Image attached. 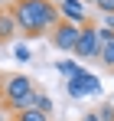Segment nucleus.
<instances>
[{
    "label": "nucleus",
    "instance_id": "1",
    "mask_svg": "<svg viewBox=\"0 0 114 121\" xmlns=\"http://www.w3.org/2000/svg\"><path fill=\"white\" fill-rule=\"evenodd\" d=\"M10 10H13L16 30L26 36V39L49 36V30L62 20V17H59V7L52 0H13Z\"/></svg>",
    "mask_w": 114,
    "mask_h": 121
},
{
    "label": "nucleus",
    "instance_id": "2",
    "mask_svg": "<svg viewBox=\"0 0 114 121\" xmlns=\"http://www.w3.org/2000/svg\"><path fill=\"white\" fill-rule=\"evenodd\" d=\"M36 88H33V79L29 75H7L3 79V105L7 108H13V111H23V108H29V95H33Z\"/></svg>",
    "mask_w": 114,
    "mask_h": 121
},
{
    "label": "nucleus",
    "instance_id": "3",
    "mask_svg": "<svg viewBox=\"0 0 114 121\" xmlns=\"http://www.w3.org/2000/svg\"><path fill=\"white\" fill-rule=\"evenodd\" d=\"M72 56L81 62H98V56H101V39H98V26L95 23H85L81 30H78V43L75 49H72Z\"/></svg>",
    "mask_w": 114,
    "mask_h": 121
},
{
    "label": "nucleus",
    "instance_id": "4",
    "mask_svg": "<svg viewBox=\"0 0 114 121\" xmlns=\"http://www.w3.org/2000/svg\"><path fill=\"white\" fill-rule=\"evenodd\" d=\"M78 30H81V26L59 20L56 26L49 30V43H52L56 49H62V52H72V49H75V43H78Z\"/></svg>",
    "mask_w": 114,
    "mask_h": 121
},
{
    "label": "nucleus",
    "instance_id": "5",
    "mask_svg": "<svg viewBox=\"0 0 114 121\" xmlns=\"http://www.w3.org/2000/svg\"><path fill=\"white\" fill-rule=\"evenodd\" d=\"M59 17L65 23L85 26V23H88V7H85L81 0H62V3H59Z\"/></svg>",
    "mask_w": 114,
    "mask_h": 121
},
{
    "label": "nucleus",
    "instance_id": "6",
    "mask_svg": "<svg viewBox=\"0 0 114 121\" xmlns=\"http://www.w3.org/2000/svg\"><path fill=\"white\" fill-rule=\"evenodd\" d=\"M16 36V20H13V10L10 7H0V46L10 43Z\"/></svg>",
    "mask_w": 114,
    "mask_h": 121
},
{
    "label": "nucleus",
    "instance_id": "7",
    "mask_svg": "<svg viewBox=\"0 0 114 121\" xmlns=\"http://www.w3.org/2000/svg\"><path fill=\"white\" fill-rule=\"evenodd\" d=\"M78 79H81V88H85V98H88V95H101V79H98V75H91L88 69H81Z\"/></svg>",
    "mask_w": 114,
    "mask_h": 121
},
{
    "label": "nucleus",
    "instance_id": "8",
    "mask_svg": "<svg viewBox=\"0 0 114 121\" xmlns=\"http://www.w3.org/2000/svg\"><path fill=\"white\" fill-rule=\"evenodd\" d=\"M29 108H36V111H42V115H52V98L36 88V92L29 95Z\"/></svg>",
    "mask_w": 114,
    "mask_h": 121
},
{
    "label": "nucleus",
    "instance_id": "9",
    "mask_svg": "<svg viewBox=\"0 0 114 121\" xmlns=\"http://www.w3.org/2000/svg\"><path fill=\"white\" fill-rule=\"evenodd\" d=\"M56 69L65 75V82H69V79H75V75H81V65H78V59H59V62H56Z\"/></svg>",
    "mask_w": 114,
    "mask_h": 121
},
{
    "label": "nucleus",
    "instance_id": "10",
    "mask_svg": "<svg viewBox=\"0 0 114 121\" xmlns=\"http://www.w3.org/2000/svg\"><path fill=\"white\" fill-rule=\"evenodd\" d=\"M98 65H101V69H108V72H114V39L101 46V56H98Z\"/></svg>",
    "mask_w": 114,
    "mask_h": 121
},
{
    "label": "nucleus",
    "instance_id": "11",
    "mask_svg": "<svg viewBox=\"0 0 114 121\" xmlns=\"http://www.w3.org/2000/svg\"><path fill=\"white\" fill-rule=\"evenodd\" d=\"M13 121H49V115H42V111H36V108H23V111H16Z\"/></svg>",
    "mask_w": 114,
    "mask_h": 121
},
{
    "label": "nucleus",
    "instance_id": "12",
    "mask_svg": "<svg viewBox=\"0 0 114 121\" xmlns=\"http://www.w3.org/2000/svg\"><path fill=\"white\" fill-rule=\"evenodd\" d=\"M65 92H69V95H72V98H85V88H81V79H69L65 82Z\"/></svg>",
    "mask_w": 114,
    "mask_h": 121
},
{
    "label": "nucleus",
    "instance_id": "13",
    "mask_svg": "<svg viewBox=\"0 0 114 121\" xmlns=\"http://www.w3.org/2000/svg\"><path fill=\"white\" fill-rule=\"evenodd\" d=\"M95 10L101 17H114V0H95Z\"/></svg>",
    "mask_w": 114,
    "mask_h": 121
},
{
    "label": "nucleus",
    "instance_id": "14",
    "mask_svg": "<svg viewBox=\"0 0 114 121\" xmlns=\"http://www.w3.org/2000/svg\"><path fill=\"white\" fill-rule=\"evenodd\" d=\"M98 118H101V121H114V105H108V101L98 105Z\"/></svg>",
    "mask_w": 114,
    "mask_h": 121
},
{
    "label": "nucleus",
    "instance_id": "15",
    "mask_svg": "<svg viewBox=\"0 0 114 121\" xmlns=\"http://www.w3.org/2000/svg\"><path fill=\"white\" fill-rule=\"evenodd\" d=\"M13 56H16V62H29V59H33V52H29V49H26L23 43H20L16 49H13Z\"/></svg>",
    "mask_w": 114,
    "mask_h": 121
},
{
    "label": "nucleus",
    "instance_id": "16",
    "mask_svg": "<svg viewBox=\"0 0 114 121\" xmlns=\"http://www.w3.org/2000/svg\"><path fill=\"white\" fill-rule=\"evenodd\" d=\"M95 26H98V23H95ZM98 39H101V46H104V43L114 39V33H111V30H104V26H98Z\"/></svg>",
    "mask_w": 114,
    "mask_h": 121
},
{
    "label": "nucleus",
    "instance_id": "17",
    "mask_svg": "<svg viewBox=\"0 0 114 121\" xmlns=\"http://www.w3.org/2000/svg\"><path fill=\"white\" fill-rule=\"evenodd\" d=\"M98 26H104V30H111V33H114V17H104V20L98 23Z\"/></svg>",
    "mask_w": 114,
    "mask_h": 121
},
{
    "label": "nucleus",
    "instance_id": "18",
    "mask_svg": "<svg viewBox=\"0 0 114 121\" xmlns=\"http://www.w3.org/2000/svg\"><path fill=\"white\" fill-rule=\"evenodd\" d=\"M81 121H101V118H98V111H85V115H81Z\"/></svg>",
    "mask_w": 114,
    "mask_h": 121
},
{
    "label": "nucleus",
    "instance_id": "19",
    "mask_svg": "<svg viewBox=\"0 0 114 121\" xmlns=\"http://www.w3.org/2000/svg\"><path fill=\"white\" fill-rule=\"evenodd\" d=\"M81 3H85V7H88V3H95V0H81Z\"/></svg>",
    "mask_w": 114,
    "mask_h": 121
},
{
    "label": "nucleus",
    "instance_id": "20",
    "mask_svg": "<svg viewBox=\"0 0 114 121\" xmlns=\"http://www.w3.org/2000/svg\"><path fill=\"white\" fill-rule=\"evenodd\" d=\"M52 3H56V7H59V3H62V0H52Z\"/></svg>",
    "mask_w": 114,
    "mask_h": 121
},
{
    "label": "nucleus",
    "instance_id": "21",
    "mask_svg": "<svg viewBox=\"0 0 114 121\" xmlns=\"http://www.w3.org/2000/svg\"><path fill=\"white\" fill-rule=\"evenodd\" d=\"M0 121H3V115H0Z\"/></svg>",
    "mask_w": 114,
    "mask_h": 121
}]
</instances>
